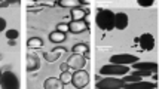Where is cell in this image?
<instances>
[{"mask_svg":"<svg viewBox=\"0 0 159 89\" xmlns=\"http://www.w3.org/2000/svg\"><path fill=\"white\" fill-rule=\"evenodd\" d=\"M129 24V18L126 13L124 12H119V13H115V28L118 30H125Z\"/></svg>","mask_w":159,"mask_h":89,"instance_id":"9c48e42d","label":"cell"},{"mask_svg":"<svg viewBox=\"0 0 159 89\" xmlns=\"http://www.w3.org/2000/svg\"><path fill=\"white\" fill-rule=\"evenodd\" d=\"M137 3H138L141 8H150V6H153L155 0H137Z\"/></svg>","mask_w":159,"mask_h":89,"instance_id":"cb8c5ba5","label":"cell"},{"mask_svg":"<svg viewBox=\"0 0 159 89\" xmlns=\"http://www.w3.org/2000/svg\"><path fill=\"white\" fill-rule=\"evenodd\" d=\"M88 11H83L80 6L79 8H73L72 9V19L73 21H79V19H83V16L86 15Z\"/></svg>","mask_w":159,"mask_h":89,"instance_id":"d6986e66","label":"cell"},{"mask_svg":"<svg viewBox=\"0 0 159 89\" xmlns=\"http://www.w3.org/2000/svg\"><path fill=\"white\" fill-rule=\"evenodd\" d=\"M9 46H15V40H9Z\"/></svg>","mask_w":159,"mask_h":89,"instance_id":"f546056e","label":"cell"},{"mask_svg":"<svg viewBox=\"0 0 159 89\" xmlns=\"http://www.w3.org/2000/svg\"><path fill=\"white\" fill-rule=\"evenodd\" d=\"M88 30V24H85L83 19H79V21H72L69 24V31H72L73 34H80L83 31Z\"/></svg>","mask_w":159,"mask_h":89,"instance_id":"8fae6325","label":"cell"},{"mask_svg":"<svg viewBox=\"0 0 159 89\" xmlns=\"http://www.w3.org/2000/svg\"><path fill=\"white\" fill-rule=\"evenodd\" d=\"M43 88L45 89H62L64 88V83L60 79H57V77H49V79L45 80Z\"/></svg>","mask_w":159,"mask_h":89,"instance_id":"5bb4252c","label":"cell"},{"mask_svg":"<svg viewBox=\"0 0 159 89\" xmlns=\"http://www.w3.org/2000/svg\"><path fill=\"white\" fill-rule=\"evenodd\" d=\"M49 40L52 42V43H62L64 40H65V34L64 33H61V31H52L51 34H49Z\"/></svg>","mask_w":159,"mask_h":89,"instance_id":"ac0fdd59","label":"cell"},{"mask_svg":"<svg viewBox=\"0 0 159 89\" xmlns=\"http://www.w3.org/2000/svg\"><path fill=\"white\" fill-rule=\"evenodd\" d=\"M95 22H97L98 28H101L104 31H110L115 28V13L109 9H101L97 13Z\"/></svg>","mask_w":159,"mask_h":89,"instance_id":"6da1fadb","label":"cell"},{"mask_svg":"<svg viewBox=\"0 0 159 89\" xmlns=\"http://www.w3.org/2000/svg\"><path fill=\"white\" fill-rule=\"evenodd\" d=\"M72 83H73L75 88L83 89V88H86L88 83H89V74H88L83 69H79V70H76V71L72 74Z\"/></svg>","mask_w":159,"mask_h":89,"instance_id":"3957f363","label":"cell"},{"mask_svg":"<svg viewBox=\"0 0 159 89\" xmlns=\"http://www.w3.org/2000/svg\"><path fill=\"white\" fill-rule=\"evenodd\" d=\"M72 70H67V71H62L61 73V76H60V80L64 83V85H67V83H72Z\"/></svg>","mask_w":159,"mask_h":89,"instance_id":"44dd1931","label":"cell"},{"mask_svg":"<svg viewBox=\"0 0 159 89\" xmlns=\"http://www.w3.org/2000/svg\"><path fill=\"white\" fill-rule=\"evenodd\" d=\"M39 65H40V62H39V57H37V55H31V54H28V55H27V71L31 73V71L37 70V69H39Z\"/></svg>","mask_w":159,"mask_h":89,"instance_id":"9a60e30c","label":"cell"},{"mask_svg":"<svg viewBox=\"0 0 159 89\" xmlns=\"http://www.w3.org/2000/svg\"><path fill=\"white\" fill-rule=\"evenodd\" d=\"M134 67V70H143V71H149V73H156L158 71V64L156 62H134L131 64Z\"/></svg>","mask_w":159,"mask_h":89,"instance_id":"30bf717a","label":"cell"},{"mask_svg":"<svg viewBox=\"0 0 159 89\" xmlns=\"http://www.w3.org/2000/svg\"><path fill=\"white\" fill-rule=\"evenodd\" d=\"M27 46H28L30 49H40V48L43 46V40H42L40 37H31V39H28V42H27Z\"/></svg>","mask_w":159,"mask_h":89,"instance_id":"e0dca14e","label":"cell"},{"mask_svg":"<svg viewBox=\"0 0 159 89\" xmlns=\"http://www.w3.org/2000/svg\"><path fill=\"white\" fill-rule=\"evenodd\" d=\"M61 70H62V71H67V70H69V65H67V64H62V65H61Z\"/></svg>","mask_w":159,"mask_h":89,"instance_id":"4316f807","label":"cell"},{"mask_svg":"<svg viewBox=\"0 0 159 89\" xmlns=\"http://www.w3.org/2000/svg\"><path fill=\"white\" fill-rule=\"evenodd\" d=\"M88 51H89V48H88L86 43H77L76 46L73 48V52L75 54H80V55H86Z\"/></svg>","mask_w":159,"mask_h":89,"instance_id":"ffe728a7","label":"cell"},{"mask_svg":"<svg viewBox=\"0 0 159 89\" xmlns=\"http://www.w3.org/2000/svg\"><path fill=\"white\" fill-rule=\"evenodd\" d=\"M57 30L58 31H61V33H69V24H65V22H61V24H58L57 25Z\"/></svg>","mask_w":159,"mask_h":89,"instance_id":"d4e9b609","label":"cell"},{"mask_svg":"<svg viewBox=\"0 0 159 89\" xmlns=\"http://www.w3.org/2000/svg\"><path fill=\"white\" fill-rule=\"evenodd\" d=\"M0 59H2V55H0Z\"/></svg>","mask_w":159,"mask_h":89,"instance_id":"1f68e13d","label":"cell"},{"mask_svg":"<svg viewBox=\"0 0 159 89\" xmlns=\"http://www.w3.org/2000/svg\"><path fill=\"white\" fill-rule=\"evenodd\" d=\"M8 5H9L8 2H2V0H0V8H6Z\"/></svg>","mask_w":159,"mask_h":89,"instance_id":"83f0119b","label":"cell"},{"mask_svg":"<svg viewBox=\"0 0 159 89\" xmlns=\"http://www.w3.org/2000/svg\"><path fill=\"white\" fill-rule=\"evenodd\" d=\"M64 52H65L64 48H55V49H52V51L45 52V54H43V58L46 59L48 62H54V61L60 59V57H61Z\"/></svg>","mask_w":159,"mask_h":89,"instance_id":"7c38bea8","label":"cell"},{"mask_svg":"<svg viewBox=\"0 0 159 89\" xmlns=\"http://www.w3.org/2000/svg\"><path fill=\"white\" fill-rule=\"evenodd\" d=\"M6 28V19L0 16V31H3Z\"/></svg>","mask_w":159,"mask_h":89,"instance_id":"484cf974","label":"cell"},{"mask_svg":"<svg viewBox=\"0 0 159 89\" xmlns=\"http://www.w3.org/2000/svg\"><path fill=\"white\" fill-rule=\"evenodd\" d=\"M124 88L126 89H152V88H156V83H152V82H135V83H128V85H124Z\"/></svg>","mask_w":159,"mask_h":89,"instance_id":"4fadbf2b","label":"cell"},{"mask_svg":"<svg viewBox=\"0 0 159 89\" xmlns=\"http://www.w3.org/2000/svg\"><path fill=\"white\" fill-rule=\"evenodd\" d=\"M18 36H19L18 30H8V31H6V37H8V40H16Z\"/></svg>","mask_w":159,"mask_h":89,"instance_id":"603a6c76","label":"cell"},{"mask_svg":"<svg viewBox=\"0 0 159 89\" xmlns=\"http://www.w3.org/2000/svg\"><path fill=\"white\" fill-rule=\"evenodd\" d=\"M69 65L70 70H79V69H83L85 64H86V59H85V55H80V54H73L65 62Z\"/></svg>","mask_w":159,"mask_h":89,"instance_id":"52a82bcc","label":"cell"},{"mask_svg":"<svg viewBox=\"0 0 159 89\" xmlns=\"http://www.w3.org/2000/svg\"><path fill=\"white\" fill-rule=\"evenodd\" d=\"M6 2H8L9 5H11V3H13V5H15V3H19V0H6Z\"/></svg>","mask_w":159,"mask_h":89,"instance_id":"f1b7e54d","label":"cell"},{"mask_svg":"<svg viewBox=\"0 0 159 89\" xmlns=\"http://www.w3.org/2000/svg\"><path fill=\"white\" fill-rule=\"evenodd\" d=\"M58 5L61 8H70V9H73V8H79L82 5V2H80V0H58Z\"/></svg>","mask_w":159,"mask_h":89,"instance_id":"2e32d148","label":"cell"},{"mask_svg":"<svg viewBox=\"0 0 159 89\" xmlns=\"http://www.w3.org/2000/svg\"><path fill=\"white\" fill-rule=\"evenodd\" d=\"M0 86L5 88V89H18L19 88V80L12 71H5V73H2Z\"/></svg>","mask_w":159,"mask_h":89,"instance_id":"277c9868","label":"cell"},{"mask_svg":"<svg viewBox=\"0 0 159 89\" xmlns=\"http://www.w3.org/2000/svg\"><path fill=\"white\" fill-rule=\"evenodd\" d=\"M0 79H2V70H0Z\"/></svg>","mask_w":159,"mask_h":89,"instance_id":"4dcf8cb0","label":"cell"},{"mask_svg":"<svg viewBox=\"0 0 159 89\" xmlns=\"http://www.w3.org/2000/svg\"><path fill=\"white\" fill-rule=\"evenodd\" d=\"M141 80V77L140 76H135V74H131V76H124V79H122V82H124V85H128V83H135V82H140Z\"/></svg>","mask_w":159,"mask_h":89,"instance_id":"7402d4cb","label":"cell"},{"mask_svg":"<svg viewBox=\"0 0 159 89\" xmlns=\"http://www.w3.org/2000/svg\"><path fill=\"white\" fill-rule=\"evenodd\" d=\"M128 71H129L128 65L113 64V62H110V64L101 67V70H100V73H101L103 76H125Z\"/></svg>","mask_w":159,"mask_h":89,"instance_id":"7a4b0ae2","label":"cell"},{"mask_svg":"<svg viewBox=\"0 0 159 89\" xmlns=\"http://www.w3.org/2000/svg\"><path fill=\"white\" fill-rule=\"evenodd\" d=\"M138 42H140V48L143 51H152L155 48V37L150 34V33H144L138 37Z\"/></svg>","mask_w":159,"mask_h":89,"instance_id":"ba28073f","label":"cell"},{"mask_svg":"<svg viewBox=\"0 0 159 89\" xmlns=\"http://www.w3.org/2000/svg\"><path fill=\"white\" fill-rule=\"evenodd\" d=\"M140 58L137 55H131V54H118V55H113L110 58V62L113 64H122V65H131L134 62H137Z\"/></svg>","mask_w":159,"mask_h":89,"instance_id":"8992f818","label":"cell"},{"mask_svg":"<svg viewBox=\"0 0 159 89\" xmlns=\"http://www.w3.org/2000/svg\"><path fill=\"white\" fill-rule=\"evenodd\" d=\"M98 89H121L124 88V82L121 79H115V77H106L103 80H100L97 85H95Z\"/></svg>","mask_w":159,"mask_h":89,"instance_id":"5b68a950","label":"cell"}]
</instances>
